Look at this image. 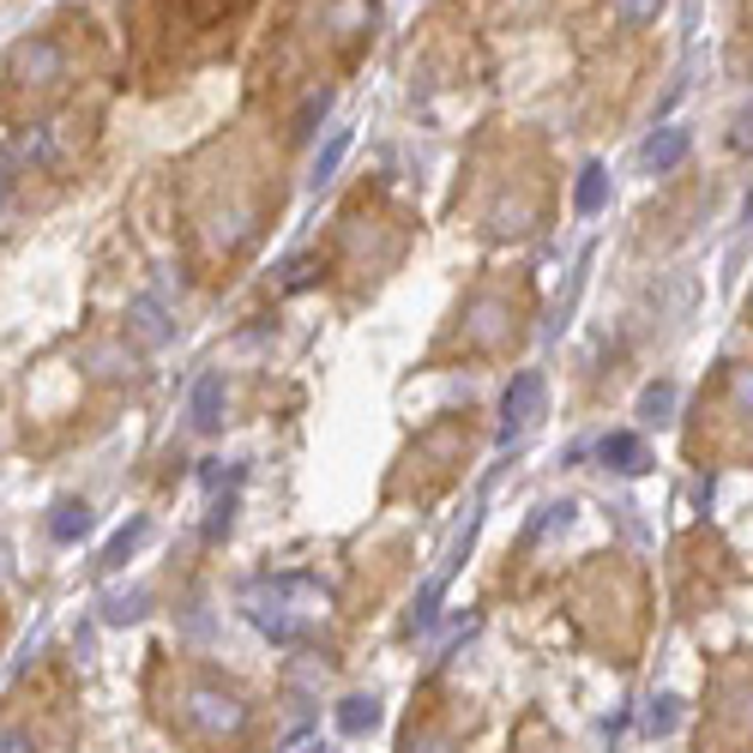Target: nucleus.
I'll return each mask as SVG.
<instances>
[{"instance_id":"nucleus-1","label":"nucleus","mask_w":753,"mask_h":753,"mask_svg":"<svg viewBox=\"0 0 753 753\" xmlns=\"http://www.w3.org/2000/svg\"><path fill=\"white\" fill-rule=\"evenodd\" d=\"M175 723L199 742H229V735L248 730V706H241V694H229L217 681H187L182 699H175Z\"/></svg>"},{"instance_id":"nucleus-2","label":"nucleus","mask_w":753,"mask_h":753,"mask_svg":"<svg viewBox=\"0 0 753 753\" xmlns=\"http://www.w3.org/2000/svg\"><path fill=\"white\" fill-rule=\"evenodd\" d=\"M543 374L537 368H525V374H513V386H506V399H501V440H519L525 428H537V416H543Z\"/></svg>"},{"instance_id":"nucleus-3","label":"nucleus","mask_w":753,"mask_h":753,"mask_svg":"<svg viewBox=\"0 0 753 753\" xmlns=\"http://www.w3.org/2000/svg\"><path fill=\"white\" fill-rule=\"evenodd\" d=\"M7 73H12L19 85H48V79H61V73H67V48H61L55 36H31V43L12 48Z\"/></svg>"},{"instance_id":"nucleus-4","label":"nucleus","mask_w":753,"mask_h":753,"mask_svg":"<svg viewBox=\"0 0 753 753\" xmlns=\"http://www.w3.org/2000/svg\"><path fill=\"white\" fill-rule=\"evenodd\" d=\"M687 145H694V139H687V127H657V133H651L645 145H640V163H645V175H669L675 163L687 157Z\"/></svg>"},{"instance_id":"nucleus-5","label":"nucleus","mask_w":753,"mask_h":753,"mask_svg":"<svg viewBox=\"0 0 753 753\" xmlns=\"http://www.w3.org/2000/svg\"><path fill=\"white\" fill-rule=\"evenodd\" d=\"M597 458H603L615 477H645L651 470V452L640 434H603V446H597Z\"/></svg>"},{"instance_id":"nucleus-6","label":"nucleus","mask_w":753,"mask_h":753,"mask_svg":"<svg viewBox=\"0 0 753 753\" xmlns=\"http://www.w3.org/2000/svg\"><path fill=\"white\" fill-rule=\"evenodd\" d=\"M506 302H494V296H482V302H470V343H482V350H494V343L506 338Z\"/></svg>"},{"instance_id":"nucleus-7","label":"nucleus","mask_w":753,"mask_h":753,"mask_svg":"<svg viewBox=\"0 0 753 753\" xmlns=\"http://www.w3.org/2000/svg\"><path fill=\"white\" fill-rule=\"evenodd\" d=\"M187 416H194V428H199V434H211L217 423H223V374H199Z\"/></svg>"},{"instance_id":"nucleus-8","label":"nucleus","mask_w":753,"mask_h":753,"mask_svg":"<svg viewBox=\"0 0 753 753\" xmlns=\"http://www.w3.org/2000/svg\"><path fill=\"white\" fill-rule=\"evenodd\" d=\"M603 206H609V170H603V163H585V170H579V187H572V211H579V217H597Z\"/></svg>"},{"instance_id":"nucleus-9","label":"nucleus","mask_w":753,"mask_h":753,"mask_svg":"<svg viewBox=\"0 0 753 753\" xmlns=\"http://www.w3.org/2000/svg\"><path fill=\"white\" fill-rule=\"evenodd\" d=\"M85 531H91V506H85V501H61L55 519H48V537H55V543H79Z\"/></svg>"},{"instance_id":"nucleus-10","label":"nucleus","mask_w":753,"mask_h":753,"mask_svg":"<svg viewBox=\"0 0 753 753\" xmlns=\"http://www.w3.org/2000/svg\"><path fill=\"white\" fill-rule=\"evenodd\" d=\"M374 723H380V706L368 694H356V699H343V706H338V730L343 735H368Z\"/></svg>"},{"instance_id":"nucleus-11","label":"nucleus","mask_w":753,"mask_h":753,"mask_svg":"<svg viewBox=\"0 0 753 753\" xmlns=\"http://www.w3.org/2000/svg\"><path fill=\"white\" fill-rule=\"evenodd\" d=\"M343 151H350V127H331V139H326V145H320V157H314V175H308L314 187H326L331 175H338Z\"/></svg>"},{"instance_id":"nucleus-12","label":"nucleus","mask_w":753,"mask_h":753,"mask_svg":"<svg viewBox=\"0 0 753 753\" xmlns=\"http://www.w3.org/2000/svg\"><path fill=\"white\" fill-rule=\"evenodd\" d=\"M404 753H458V742L440 723H411V730H404Z\"/></svg>"},{"instance_id":"nucleus-13","label":"nucleus","mask_w":753,"mask_h":753,"mask_svg":"<svg viewBox=\"0 0 753 753\" xmlns=\"http://www.w3.org/2000/svg\"><path fill=\"white\" fill-rule=\"evenodd\" d=\"M640 723H645V735H669L675 723H681V699H675V694H657V699L645 706Z\"/></svg>"},{"instance_id":"nucleus-14","label":"nucleus","mask_w":753,"mask_h":753,"mask_svg":"<svg viewBox=\"0 0 753 753\" xmlns=\"http://www.w3.org/2000/svg\"><path fill=\"white\" fill-rule=\"evenodd\" d=\"M133 326H139V338H145V343H170V320H163L157 302L139 296V302H133Z\"/></svg>"},{"instance_id":"nucleus-15","label":"nucleus","mask_w":753,"mask_h":753,"mask_svg":"<svg viewBox=\"0 0 753 753\" xmlns=\"http://www.w3.org/2000/svg\"><path fill=\"white\" fill-rule=\"evenodd\" d=\"M139 537H145V519H127V525L109 537V548H103V567H121V560L139 548Z\"/></svg>"},{"instance_id":"nucleus-16","label":"nucleus","mask_w":753,"mask_h":753,"mask_svg":"<svg viewBox=\"0 0 753 753\" xmlns=\"http://www.w3.org/2000/svg\"><path fill=\"white\" fill-rule=\"evenodd\" d=\"M669 411H675V386H669V380H657V386L640 392V416H645V423H669Z\"/></svg>"},{"instance_id":"nucleus-17","label":"nucleus","mask_w":753,"mask_h":753,"mask_svg":"<svg viewBox=\"0 0 753 753\" xmlns=\"http://www.w3.org/2000/svg\"><path fill=\"white\" fill-rule=\"evenodd\" d=\"M139 615H145V591H127L103 603V621H139Z\"/></svg>"},{"instance_id":"nucleus-18","label":"nucleus","mask_w":753,"mask_h":753,"mask_svg":"<svg viewBox=\"0 0 753 753\" xmlns=\"http://www.w3.org/2000/svg\"><path fill=\"white\" fill-rule=\"evenodd\" d=\"M657 12H663V0H615L621 24H645V19H657Z\"/></svg>"},{"instance_id":"nucleus-19","label":"nucleus","mask_w":753,"mask_h":753,"mask_svg":"<svg viewBox=\"0 0 753 753\" xmlns=\"http://www.w3.org/2000/svg\"><path fill=\"white\" fill-rule=\"evenodd\" d=\"M567 519H572V506L560 501V506H543V519L531 525V537H548V531H567Z\"/></svg>"},{"instance_id":"nucleus-20","label":"nucleus","mask_w":753,"mask_h":753,"mask_svg":"<svg viewBox=\"0 0 753 753\" xmlns=\"http://www.w3.org/2000/svg\"><path fill=\"white\" fill-rule=\"evenodd\" d=\"M730 386H735V399H742L747 411H753V362H747V368H735V380H730Z\"/></svg>"},{"instance_id":"nucleus-21","label":"nucleus","mask_w":753,"mask_h":753,"mask_svg":"<svg viewBox=\"0 0 753 753\" xmlns=\"http://www.w3.org/2000/svg\"><path fill=\"white\" fill-rule=\"evenodd\" d=\"M0 753H31V735H19V730H0Z\"/></svg>"},{"instance_id":"nucleus-22","label":"nucleus","mask_w":753,"mask_h":753,"mask_svg":"<svg viewBox=\"0 0 753 753\" xmlns=\"http://www.w3.org/2000/svg\"><path fill=\"white\" fill-rule=\"evenodd\" d=\"M7 187H12V157L0 151V199H7Z\"/></svg>"},{"instance_id":"nucleus-23","label":"nucleus","mask_w":753,"mask_h":753,"mask_svg":"<svg viewBox=\"0 0 753 753\" xmlns=\"http://www.w3.org/2000/svg\"><path fill=\"white\" fill-rule=\"evenodd\" d=\"M747 223H753V187H747Z\"/></svg>"}]
</instances>
